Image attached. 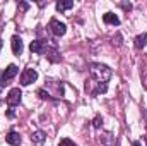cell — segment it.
<instances>
[{
	"mask_svg": "<svg viewBox=\"0 0 147 146\" xmlns=\"http://www.w3.org/2000/svg\"><path fill=\"white\" fill-rule=\"evenodd\" d=\"M101 124H103V119H101V117L98 115V117H96V119L92 120V126H94L96 129H99V127H101Z\"/></svg>",
	"mask_w": 147,
	"mask_h": 146,
	"instance_id": "obj_19",
	"label": "cell"
},
{
	"mask_svg": "<svg viewBox=\"0 0 147 146\" xmlns=\"http://www.w3.org/2000/svg\"><path fill=\"white\" fill-rule=\"evenodd\" d=\"M58 146H77V145L74 143L72 139H69V138H63V139L58 143Z\"/></svg>",
	"mask_w": 147,
	"mask_h": 146,
	"instance_id": "obj_16",
	"label": "cell"
},
{
	"mask_svg": "<svg viewBox=\"0 0 147 146\" xmlns=\"http://www.w3.org/2000/svg\"><path fill=\"white\" fill-rule=\"evenodd\" d=\"M21 98H22V91H21L19 88L10 89V91H9V95H7V103H9V107L12 108V107L19 105V103H21Z\"/></svg>",
	"mask_w": 147,
	"mask_h": 146,
	"instance_id": "obj_5",
	"label": "cell"
},
{
	"mask_svg": "<svg viewBox=\"0 0 147 146\" xmlns=\"http://www.w3.org/2000/svg\"><path fill=\"white\" fill-rule=\"evenodd\" d=\"M31 141L36 143V145H43V143L46 141V134H45L43 131H34L33 136H31Z\"/></svg>",
	"mask_w": 147,
	"mask_h": 146,
	"instance_id": "obj_12",
	"label": "cell"
},
{
	"mask_svg": "<svg viewBox=\"0 0 147 146\" xmlns=\"http://www.w3.org/2000/svg\"><path fill=\"white\" fill-rule=\"evenodd\" d=\"M144 86H146V89H147V76L144 77Z\"/></svg>",
	"mask_w": 147,
	"mask_h": 146,
	"instance_id": "obj_22",
	"label": "cell"
},
{
	"mask_svg": "<svg viewBox=\"0 0 147 146\" xmlns=\"http://www.w3.org/2000/svg\"><path fill=\"white\" fill-rule=\"evenodd\" d=\"M48 29L51 31V35L53 36H63L65 35V31H67V26L63 24V23H60L58 19H50V23H48Z\"/></svg>",
	"mask_w": 147,
	"mask_h": 146,
	"instance_id": "obj_3",
	"label": "cell"
},
{
	"mask_svg": "<svg viewBox=\"0 0 147 146\" xmlns=\"http://www.w3.org/2000/svg\"><path fill=\"white\" fill-rule=\"evenodd\" d=\"M46 45H48V41L46 40H34V41H31V45H29V48H31V52L33 53H45V48H46Z\"/></svg>",
	"mask_w": 147,
	"mask_h": 146,
	"instance_id": "obj_6",
	"label": "cell"
},
{
	"mask_svg": "<svg viewBox=\"0 0 147 146\" xmlns=\"http://www.w3.org/2000/svg\"><path fill=\"white\" fill-rule=\"evenodd\" d=\"M99 141H101V146H115V136L113 132H103Z\"/></svg>",
	"mask_w": 147,
	"mask_h": 146,
	"instance_id": "obj_8",
	"label": "cell"
},
{
	"mask_svg": "<svg viewBox=\"0 0 147 146\" xmlns=\"http://www.w3.org/2000/svg\"><path fill=\"white\" fill-rule=\"evenodd\" d=\"M132 146H142V145H140L139 141H135V143H134V145H132Z\"/></svg>",
	"mask_w": 147,
	"mask_h": 146,
	"instance_id": "obj_23",
	"label": "cell"
},
{
	"mask_svg": "<svg viewBox=\"0 0 147 146\" xmlns=\"http://www.w3.org/2000/svg\"><path fill=\"white\" fill-rule=\"evenodd\" d=\"M120 7H121L123 10H127V12L132 10V3H130V2H120Z\"/></svg>",
	"mask_w": 147,
	"mask_h": 146,
	"instance_id": "obj_18",
	"label": "cell"
},
{
	"mask_svg": "<svg viewBox=\"0 0 147 146\" xmlns=\"http://www.w3.org/2000/svg\"><path fill=\"white\" fill-rule=\"evenodd\" d=\"M38 95H39L43 100H53V96H51L48 91H45V89H39V91H38Z\"/></svg>",
	"mask_w": 147,
	"mask_h": 146,
	"instance_id": "obj_15",
	"label": "cell"
},
{
	"mask_svg": "<svg viewBox=\"0 0 147 146\" xmlns=\"http://www.w3.org/2000/svg\"><path fill=\"white\" fill-rule=\"evenodd\" d=\"M106 91H108V84L106 83H98L96 89L92 91V96H98L99 93H106Z\"/></svg>",
	"mask_w": 147,
	"mask_h": 146,
	"instance_id": "obj_14",
	"label": "cell"
},
{
	"mask_svg": "<svg viewBox=\"0 0 147 146\" xmlns=\"http://www.w3.org/2000/svg\"><path fill=\"white\" fill-rule=\"evenodd\" d=\"M2 45H3V43H2V40H0V50H2Z\"/></svg>",
	"mask_w": 147,
	"mask_h": 146,
	"instance_id": "obj_24",
	"label": "cell"
},
{
	"mask_svg": "<svg viewBox=\"0 0 147 146\" xmlns=\"http://www.w3.org/2000/svg\"><path fill=\"white\" fill-rule=\"evenodd\" d=\"M10 45H12V52H14V55H21L22 53V40L19 36H12L10 40Z\"/></svg>",
	"mask_w": 147,
	"mask_h": 146,
	"instance_id": "obj_7",
	"label": "cell"
},
{
	"mask_svg": "<svg viewBox=\"0 0 147 146\" xmlns=\"http://www.w3.org/2000/svg\"><path fill=\"white\" fill-rule=\"evenodd\" d=\"M19 72V69H17V65L16 64H10L3 72L0 74V88H3V86H7L9 83H10V79H14L16 76Z\"/></svg>",
	"mask_w": 147,
	"mask_h": 146,
	"instance_id": "obj_2",
	"label": "cell"
},
{
	"mask_svg": "<svg viewBox=\"0 0 147 146\" xmlns=\"http://www.w3.org/2000/svg\"><path fill=\"white\" fill-rule=\"evenodd\" d=\"M103 21H105V24H111V26H118V24H120L118 16L113 14V12H106V14L103 16Z\"/></svg>",
	"mask_w": 147,
	"mask_h": 146,
	"instance_id": "obj_10",
	"label": "cell"
},
{
	"mask_svg": "<svg viewBox=\"0 0 147 146\" xmlns=\"http://www.w3.org/2000/svg\"><path fill=\"white\" fill-rule=\"evenodd\" d=\"M5 141H7L9 145H12V146H19V145H21V136H19V132H16V131H10V132L7 134Z\"/></svg>",
	"mask_w": 147,
	"mask_h": 146,
	"instance_id": "obj_9",
	"label": "cell"
},
{
	"mask_svg": "<svg viewBox=\"0 0 147 146\" xmlns=\"http://www.w3.org/2000/svg\"><path fill=\"white\" fill-rule=\"evenodd\" d=\"M72 7H74V2H70V0H60V2H57V10L58 12H67Z\"/></svg>",
	"mask_w": 147,
	"mask_h": 146,
	"instance_id": "obj_11",
	"label": "cell"
},
{
	"mask_svg": "<svg viewBox=\"0 0 147 146\" xmlns=\"http://www.w3.org/2000/svg\"><path fill=\"white\" fill-rule=\"evenodd\" d=\"M7 115H9V117H14L16 113H14V110H12V108H9V112H7Z\"/></svg>",
	"mask_w": 147,
	"mask_h": 146,
	"instance_id": "obj_21",
	"label": "cell"
},
{
	"mask_svg": "<svg viewBox=\"0 0 147 146\" xmlns=\"http://www.w3.org/2000/svg\"><path fill=\"white\" fill-rule=\"evenodd\" d=\"M121 43H123V41H121V35L116 33V35L113 36V45H115V46H121Z\"/></svg>",
	"mask_w": 147,
	"mask_h": 146,
	"instance_id": "obj_17",
	"label": "cell"
},
{
	"mask_svg": "<svg viewBox=\"0 0 147 146\" xmlns=\"http://www.w3.org/2000/svg\"><path fill=\"white\" fill-rule=\"evenodd\" d=\"M146 45H147V33H142V35H139L135 38V48L137 50H142Z\"/></svg>",
	"mask_w": 147,
	"mask_h": 146,
	"instance_id": "obj_13",
	"label": "cell"
},
{
	"mask_svg": "<svg viewBox=\"0 0 147 146\" xmlns=\"http://www.w3.org/2000/svg\"><path fill=\"white\" fill-rule=\"evenodd\" d=\"M28 9H29V3H26V2H21V3H19V10H21V12L28 10Z\"/></svg>",
	"mask_w": 147,
	"mask_h": 146,
	"instance_id": "obj_20",
	"label": "cell"
},
{
	"mask_svg": "<svg viewBox=\"0 0 147 146\" xmlns=\"http://www.w3.org/2000/svg\"><path fill=\"white\" fill-rule=\"evenodd\" d=\"M89 72L92 76V79H96L98 83H106L111 77V69L105 64H91L89 65Z\"/></svg>",
	"mask_w": 147,
	"mask_h": 146,
	"instance_id": "obj_1",
	"label": "cell"
},
{
	"mask_svg": "<svg viewBox=\"0 0 147 146\" xmlns=\"http://www.w3.org/2000/svg\"><path fill=\"white\" fill-rule=\"evenodd\" d=\"M36 79H38V72L33 69V67L24 69V72L21 74V84H22V86H29V84L34 83Z\"/></svg>",
	"mask_w": 147,
	"mask_h": 146,
	"instance_id": "obj_4",
	"label": "cell"
}]
</instances>
